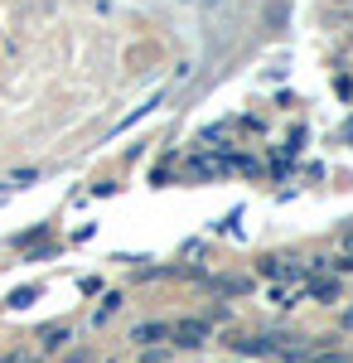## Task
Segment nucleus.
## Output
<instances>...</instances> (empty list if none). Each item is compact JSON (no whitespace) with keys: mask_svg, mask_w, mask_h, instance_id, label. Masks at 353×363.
Instances as JSON below:
<instances>
[{"mask_svg":"<svg viewBox=\"0 0 353 363\" xmlns=\"http://www.w3.org/2000/svg\"><path fill=\"white\" fill-rule=\"evenodd\" d=\"M344 330H353V306H349V310H344Z\"/></svg>","mask_w":353,"mask_h":363,"instance_id":"obj_7","label":"nucleus"},{"mask_svg":"<svg viewBox=\"0 0 353 363\" xmlns=\"http://www.w3.org/2000/svg\"><path fill=\"white\" fill-rule=\"evenodd\" d=\"M136 339L140 344H160V339H169V325H140Z\"/></svg>","mask_w":353,"mask_h":363,"instance_id":"obj_3","label":"nucleus"},{"mask_svg":"<svg viewBox=\"0 0 353 363\" xmlns=\"http://www.w3.org/2000/svg\"><path fill=\"white\" fill-rule=\"evenodd\" d=\"M169 339H174L179 349H198V344L208 339V325H203V320H179V325H169Z\"/></svg>","mask_w":353,"mask_h":363,"instance_id":"obj_1","label":"nucleus"},{"mask_svg":"<svg viewBox=\"0 0 353 363\" xmlns=\"http://www.w3.org/2000/svg\"><path fill=\"white\" fill-rule=\"evenodd\" d=\"M5 363H29V359H25V354H10V359H5Z\"/></svg>","mask_w":353,"mask_h":363,"instance_id":"obj_9","label":"nucleus"},{"mask_svg":"<svg viewBox=\"0 0 353 363\" xmlns=\"http://www.w3.org/2000/svg\"><path fill=\"white\" fill-rule=\"evenodd\" d=\"M310 296H320V301H334V296H339V281H310Z\"/></svg>","mask_w":353,"mask_h":363,"instance_id":"obj_4","label":"nucleus"},{"mask_svg":"<svg viewBox=\"0 0 353 363\" xmlns=\"http://www.w3.org/2000/svg\"><path fill=\"white\" fill-rule=\"evenodd\" d=\"M237 354H271V339L267 335H247V339H232Z\"/></svg>","mask_w":353,"mask_h":363,"instance_id":"obj_2","label":"nucleus"},{"mask_svg":"<svg viewBox=\"0 0 353 363\" xmlns=\"http://www.w3.org/2000/svg\"><path fill=\"white\" fill-rule=\"evenodd\" d=\"M29 301H34V291H29V286H20V291L10 296V306H29Z\"/></svg>","mask_w":353,"mask_h":363,"instance_id":"obj_6","label":"nucleus"},{"mask_svg":"<svg viewBox=\"0 0 353 363\" xmlns=\"http://www.w3.org/2000/svg\"><path fill=\"white\" fill-rule=\"evenodd\" d=\"M44 339V349H49V354H54L58 344H63V339H68V330H63V325H54V330H49V335H39Z\"/></svg>","mask_w":353,"mask_h":363,"instance_id":"obj_5","label":"nucleus"},{"mask_svg":"<svg viewBox=\"0 0 353 363\" xmlns=\"http://www.w3.org/2000/svg\"><path fill=\"white\" fill-rule=\"evenodd\" d=\"M349 131H353V126H349Z\"/></svg>","mask_w":353,"mask_h":363,"instance_id":"obj_10","label":"nucleus"},{"mask_svg":"<svg viewBox=\"0 0 353 363\" xmlns=\"http://www.w3.org/2000/svg\"><path fill=\"white\" fill-rule=\"evenodd\" d=\"M140 363H164V354H145V359H140Z\"/></svg>","mask_w":353,"mask_h":363,"instance_id":"obj_8","label":"nucleus"}]
</instances>
